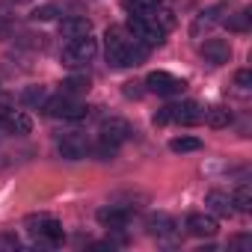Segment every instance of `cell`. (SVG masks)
I'll return each mask as SVG.
<instances>
[{"label": "cell", "instance_id": "obj_1", "mask_svg": "<svg viewBox=\"0 0 252 252\" xmlns=\"http://www.w3.org/2000/svg\"><path fill=\"white\" fill-rule=\"evenodd\" d=\"M128 30H131V36H134L140 45H146V48L160 45L163 36H166V30H163L152 15H131V18H128Z\"/></svg>", "mask_w": 252, "mask_h": 252}, {"label": "cell", "instance_id": "obj_2", "mask_svg": "<svg viewBox=\"0 0 252 252\" xmlns=\"http://www.w3.org/2000/svg\"><path fill=\"white\" fill-rule=\"evenodd\" d=\"M98 54V42L92 36H80V39H68V45L63 48V65L77 68L83 63H92Z\"/></svg>", "mask_w": 252, "mask_h": 252}, {"label": "cell", "instance_id": "obj_3", "mask_svg": "<svg viewBox=\"0 0 252 252\" xmlns=\"http://www.w3.org/2000/svg\"><path fill=\"white\" fill-rule=\"evenodd\" d=\"M45 113L51 116V119H83V116H89V107H83V104H77L71 95H65V92H60L57 98H45Z\"/></svg>", "mask_w": 252, "mask_h": 252}, {"label": "cell", "instance_id": "obj_4", "mask_svg": "<svg viewBox=\"0 0 252 252\" xmlns=\"http://www.w3.org/2000/svg\"><path fill=\"white\" fill-rule=\"evenodd\" d=\"M24 228H27L33 237L48 240V243H57V240L63 237V225H60V220L51 217V214H30V217L24 220Z\"/></svg>", "mask_w": 252, "mask_h": 252}, {"label": "cell", "instance_id": "obj_5", "mask_svg": "<svg viewBox=\"0 0 252 252\" xmlns=\"http://www.w3.org/2000/svg\"><path fill=\"white\" fill-rule=\"evenodd\" d=\"M104 42H107V63L116 65V68H125V54H128L131 39L125 36L119 27H110L107 36H104Z\"/></svg>", "mask_w": 252, "mask_h": 252}, {"label": "cell", "instance_id": "obj_6", "mask_svg": "<svg viewBox=\"0 0 252 252\" xmlns=\"http://www.w3.org/2000/svg\"><path fill=\"white\" fill-rule=\"evenodd\" d=\"M98 134H101V140L104 143H110V146H122V143H128L131 140V134H134V128H131V125L128 122H125V119H104L101 122V128H98Z\"/></svg>", "mask_w": 252, "mask_h": 252}, {"label": "cell", "instance_id": "obj_7", "mask_svg": "<svg viewBox=\"0 0 252 252\" xmlns=\"http://www.w3.org/2000/svg\"><path fill=\"white\" fill-rule=\"evenodd\" d=\"M146 86L152 92H158V95H178L184 89V80L175 77V74H169V71H152L146 77Z\"/></svg>", "mask_w": 252, "mask_h": 252}, {"label": "cell", "instance_id": "obj_8", "mask_svg": "<svg viewBox=\"0 0 252 252\" xmlns=\"http://www.w3.org/2000/svg\"><path fill=\"white\" fill-rule=\"evenodd\" d=\"M205 116V110L196 104V101H181L175 107H169V122H178V125H187V128H193V125H199Z\"/></svg>", "mask_w": 252, "mask_h": 252}, {"label": "cell", "instance_id": "obj_9", "mask_svg": "<svg viewBox=\"0 0 252 252\" xmlns=\"http://www.w3.org/2000/svg\"><path fill=\"white\" fill-rule=\"evenodd\" d=\"M0 125H3L9 134H15V137H27L33 131V119L24 110H9L3 119H0Z\"/></svg>", "mask_w": 252, "mask_h": 252}, {"label": "cell", "instance_id": "obj_10", "mask_svg": "<svg viewBox=\"0 0 252 252\" xmlns=\"http://www.w3.org/2000/svg\"><path fill=\"white\" fill-rule=\"evenodd\" d=\"M202 57L211 63V65H225L231 60V45L225 39H208L202 45Z\"/></svg>", "mask_w": 252, "mask_h": 252}, {"label": "cell", "instance_id": "obj_11", "mask_svg": "<svg viewBox=\"0 0 252 252\" xmlns=\"http://www.w3.org/2000/svg\"><path fill=\"white\" fill-rule=\"evenodd\" d=\"M217 228H220V222L214 214H190L187 217V231L196 237H214Z\"/></svg>", "mask_w": 252, "mask_h": 252}, {"label": "cell", "instance_id": "obj_12", "mask_svg": "<svg viewBox=\"0 0 252 252\" xmlns=\"http://www.w3.org/2000/svg\"><path fill=\"white\" fill-rule=\"evenodd\" d=\"M86 152H89V143L80 134H68L60 140V155L65 160H80V158H86Z\"/></svg>", "mask_w": 252, "mask_h": 252}, {"label": "cell", "instance_id": "obj_13", "mask_svg": "<svg viewBox=\"0 0 252 252\" xmlns=\"http://www.w3.org/2000/svg\"><path fill=\"white\" fill-rule=\"evenodd\" d=\"M95 217H98V222H101L104 228H116V231L131 222V214H128V211H125V208H113V205H110V208H101Z\"/></svg>", "mask_w": 252, "mask_h": 252}, {"label": "cell", "instance_id": "obj_14", "mask_svg": "<svg viewBox=\"0 0 252 252\" xmlns=\"http://www.w3.org/2000/svg\"><path fill=\"white\" fill-rule=\"evenodd\" d=\"M205 205H208V211H211L214 217H231V214H234L231 196H228V193H220V190H211V193L205 196Z\"/></svg>", "mask_w": 252, "mask_h": 252}, {"label": "cell", "instance_id": "obj_15", "mask_svg": "<svg viewBox=\"0 0 252 252\" xmlns=\"http://www.w3.org/2000/svg\"><path fill=\"white\" fill-rule=\"evenodd\" d=\"M89 30H92V24L86 18H80V15L60 21V36L63 39H80V36H89Z\"/></svg>", "mask_w": 252, "mask_h": 252}, {"label": "cell", "instance_id": "obj_16", "mask_svg": "<svg viewBox=\"0 0 252 252\" xmlns=\"http://www.w3.org/2000/svg\"><path fill=\"white\" fill-rule=\"evenodd\" d=\"M225 12H228V6H222V3H220V6H211V9H205V12L196 18V24H193V33L199 36L202 30H211L214 24H220V21H222V15H225Z\"/></svg>", "mask_w": 252, "mask_h": 252}, {"label": "cell", "instance_id": "obj_17", "mask_svg": "<svg viewBox=\"0 0 252 252\" xmlns=\"http://www.w3.org/2000/svg\"><path fill=\"white\" fill-rule=\"evenodd\" d=\"M149 231L155 234V237H169V234H175V220L172 217H166V214H155V217H149Z\"/></svg>", "mask_w": 252, "mask_h": 252}, {"label": "cell", "instance_id": "obj_18", "mask_svg": "<svg viewBox=\"0 0 252 252\" xmlns=\"http://www.w3.org/2000/svg\"><path fill=\"white\" fill-rule=\"evenodd\" d=\"M211 128H228V122H231V113L225 110V107H211V110H205V116H202Z\"/></svg>", "mask_w": 252, "mask_h": 252}, {"label": "cell", "instance_id": "obj_19", "mask_svg": "<svg viewBox=\"0 0 252 252\" xmlns=\"http://www.w3.org/2000/svg\"><path fill=\"white\" fill-rule=\"evenodd\" d=\"M45 98H48L45 86H27V89L18 95V101L27 104V107H39V104H45Z\"/></svg>", "mask_w": 252, "mask_h": 252}, {"label": "cell", "instance_id": "obj_20", "mask_svg": "<svg viewBox=\"0 0 252 252\" xmlns=\"http://www.w3.org/2000/svg\"><path fill=\"white\" fill-rule=\"evenodd\" d=\"M169 149H172L175 155L199 152V149H202V140H196V137H175V140H169Z\"/></svg>", "mask_w": 252, "mask_h": 252}, {"label": "cell", "instance_id": "obj_21", "mask_svg": "<svg viewBox=\"0 0 252 252\" xmlns=\"http://www.w3.org/2000/svg\"><path fill=\"white\" fill-rule=\"evenodd\" d=\"M231 202H234L237 211H252V187H249V184H240V187L234 190Z\"/></svg>", "mask_w": 252, "mask_h": 252}, {"label": "cell", "instance_id": "obj_22", "mask_svg": "<svg viewBox=\"0 0 252 252\" xmlns=\"http://www.w3.org/2000/svg\"><path fill=\"white\" fill-rule=\"evenodd\" d=\"M160 3L163 0H128V9H131V15H152Z\"/></svg>", "mask_w": 252, "mask_h": 252}, {"label": "cell", "instance_id": "obj_23", "mask_svg": "<svg viewBox=\"0 0 252 252\" xmlns=\"http://www.w3.org/2000/svg\"><path fill=\"white\" fill-rule=\"evenodd\" d=\"M152 18H155V21H158V24H160L166 33L175 27V12H172V9H163V6H158V9L152 12Z\"/></svg>", "mask_w": 252, "mask_h": 252}, {"label": "cell", "instance_id": "obj_24", "mask_svg": "<svg viewBox=\"0 0 252 252\" xmlns=\"http://www.w3.org/2000/svg\"><path fill=\"white\" fill-rule=\"evenodd\" d=\"M225 24H228V30H234V33H243L246 27H249V12L243 9V12H237V15H228V18H222Z\"/></svg>", "mask_w": 252, "mask_h": 252}, {"label": "cell", "instance_id": "obj_25", "mask_svg": "<svg viewBox=\"0 0 252 252\" xmlns=\"http://www.w3.org/2000/svg\"><path fill=\"white\" fill-rule=\"evenodd\" d=\"M89 89V77H71L63 83V92L65 95H74V92H86Z\"/></svg>", "mask_w": 252, "mask_h": 252}, {"label": "cell", "instance_id": "obj_26", "mask_svg": "<svg viewBox=\"0 0 252 252\" xmlns=\"http://www.w3.org/2000/svg\"><path fill=\"white\" fill-rule=\"evenodd\" d=\"M30 18H33V21H54V18H57V6H51V3H48V6H39V9L30 12Z\"/></svg>", "mask_w": 252, "mask_h": 252}, {"label": "cell", "instance_id": "obj_27", "mask_svg": "<svg viewBox=\"0 0 252 252\" xmlns=\"http://www.w3.org/2000/svg\"><path fill=\"white\" fill-rule=\"evenodd\" d=\"M234 83H237L240 89H249V86H252V71H249V68L237 71V74H234Z\"/></svg>", "mask_w": 252, "mask_h": 252}, {"label": "cell", "instance_id": "obj_28", "mask_svg": "<svg viewBox=\"0 0 252 252\" xmlns=\"http://www.w3.org/2000/svg\"><path fill=\"white\" fill-rule=\"evenodd\" d=\"M18 246H21V240H18L15 234H0V249H12V252H15Z\"/></svg>", "mask_w": 252, "mask_h": 252}, {"label": "cell", "instance_id": "obj_29", "mask_svg": "<svg viewBox=\"0 0 252 252\" xmlns=\"http://www.w3.org/2000/svg\"><path fill=\"white\" fill-rule=\"evenodd\" d=\"M166 122H169V107H166V110H160V113L155 116V125H166Z\"/></svg>", "mask_w": 252, "mask_h": 252}, {"label": "cell", "instance_id": "obj_30", "mask_svg": "<svg viewBox=\"0 0 252 252\" xmlns=\"http://www.w3.org/2000/svg\"><path fill=\"white\" fill-rule=\"evenodd\" d=\"M12 3H30V0H12Z\"/></svg>", "mask_w": 252, "mask_h": 252}]
</instances>
